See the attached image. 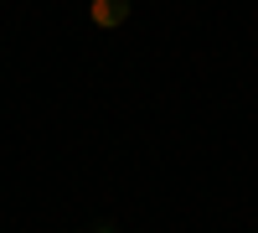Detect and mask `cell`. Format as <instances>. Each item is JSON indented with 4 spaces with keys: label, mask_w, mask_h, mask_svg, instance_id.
Instances as JSON below:
<instances>
[{
    "label": "cell",
    "mask_w": 258,
    "mask_h": 233,
    "mask_svg": "<svg viewBox=\"0 0 258 233\" xmlns=\"http://www.w3.org/2000/svg\"><path fill=\"white\" fill-rule=\"evenodd\" d=\"M253 233H258V228H253Z\"/></svg>",
    "instance_id": "7a4b0ae2"
},
{
    "label": "cell",
    "mask_w": 258,
    "mask_h": 233,
    "mask_svg": "<svg viewBox=\"0 0 258 233\" xmlns=\"http://www.w3.org/2000/svg\"><path fill=\"white\" fill-rule=\"evenodd\" d=\"M129 0H88V21L93 26H103V31H114V26H124L129 21Z\"/></svg>",
    "instance_id": "6da1fadb"
}]
</instances>
